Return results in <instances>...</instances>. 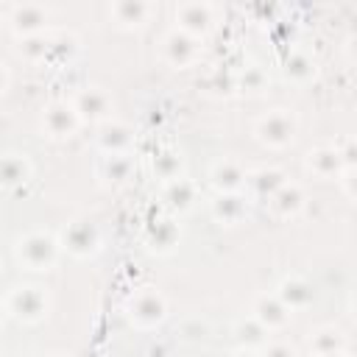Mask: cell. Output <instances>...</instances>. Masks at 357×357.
<instances>
[{
	"instance_id": "obj_16",
	"label": "cell",
	"mask_w": 357,
	"mask_h": 357,
	"mask_svg": "<svg viewBox=\"0 0 357 357\" xmlns=\"http://www.w3.org/2000/svg\"><path fill=\"white\" fill-rule=\"evenodd\" d=\"M271 206L276 209V212H282V215H290V212H296L298 206H301V190L296 187V184H284V187H279L273 195H271Z\"/></svg>"
},
{
	"instance_id": "obj_17",
	"label": "cell",
	"mask_w": 357,
	"mask_h": 357,
	"mask_svg": "<svg viewBox=\"0 0 357 357\" xmlns=\"http://www.w3.org/2000/svg\"><path fill=\"white\" fill-rule=\"evenodd\" d=\"M245 181H248L259 195H273L279 187H284L279 170H257V173H251Z\"/></svg>"
},
{
	"instance_id": "obj_15",
	"label": "cell",
	"mask_w": 357,
	"mask_h": 357,
	"mask_svg": "<svg viewBox=\"0 0 357 357\" xmlns=\"http://www.w3.org/2000/svg\"><path fill=\"white\" fill-rule=\"evenodd\" d=\"M165 198L170 201V206H178V209H187L192 201H195V187L187 181V178H173L165 190Z\"/></svg>"
},
{
	"instance_id": "obj_5",
	"label": "cell",
	"mask_w": 357,
	"mask_h": 357,
	"mask_svg": "<svg viewBox=\"0 0 357 357\" xmlns=\"http://www.w3.org/2000/svg\"><path fill=\"white\" fill-rule=\"evenodd\" d=\"M293 131H296V123L287 112H271L262 123H259V137L271 145H284L293 139Z\"/></svg>"
},
{
	"instance_id": "obj_23",
	"label": "cell",
	"mask_w": 357,
	"mask_h": 357,
	"mask_svg": "<svg viewBox=\"0 0 357 357\" xmlns=\"http://www.w3.org/2000/svg\"><path fill=\"white\" fill-rule=\"evenodd\" d=\"M178 17L187 28H204L209 22V8L206 6H184L178 11Z\"/></svg>"
},
{
	"instance_id": "obj_24",
	"label": "cell",
	"mask_w": 357,
	"mask_h": 357,
	"mask_svg": "<svg viewBox=\"0 0 357 357\" xmlns=\"http://www.w3.org/2000/svg\"><path fill=\"white\" fill-rule=\"evenodd\" d=\"M128 159L123 153H106V162H103V173L106 176H114V178H126L128 173Z\"/></svg>"
},
{
	"instance_id": "obj_34",
	"label": "cell",
	"mask_w": 357,
	"mask_h": 357,
	"mask_svg": "<svg viewBox=\"0 0 357 357\" xmlns=\"http://www.w3.org/2000/svg\"><path fill=\"white\" fill-rule=\"evenodd\" d=\"M50 357H56V354H50Z\"/></svg>"
},
{
	"instance_id": "obj_22",
	"label": "cell",
	"mask_w": 357,
	"mask_h": 357,
	"mask_svg": "<svg viewBox=\"0 0 357 357\" xmlns=\"http://www.w3.org/2000/svg\"><path fill=\"white\" fill-rule=\"evenodd\" d=\"M237 337H240V343H262V337H265V326L257 321V318H248V321H240L237 324Z\"/></svg>"
},
{
	"instance_id": "obj_9",
	"label": "cell",
	"mask_w": 357,
	"mask_h": 357,
	"mask_svg": "<svg viewBox=\"0 0 357 357\" xmlns=\"http://www.w3.org/2000/svg\"><path fill=\"white\" fill-rule=\"evenodd\" d=\"M75 112L78 114H84V117H103L106 112H109V95L103 92V89H98V86H89V89H84L78 98H75Z\"/></svg>"
},
{
	"instance_id": "obj_6",
	"label": "cell",
	"mask_w": 357,
	"mask_h": 357,
	"mask_svg": "<svg viewBox=\"0 0 357 357\" xmlns=\"http://www.w3.org/2000/svg\"><path fill=\"white\" fill-rule=\"evenodd\" d=\"M131 318L139 326H151V324L162 321L165 318V301H162V296L153 293V290H145V293L134 296V301H131Z\"/></svg>"
},
{
	"instance_id": "obj_28",
	"label": "cell",
	"mask_w": 357,
	"mask_h": 357,
	"mask_svg": "<svg viewBox=\"0 0 357 357\" xmlns=\"http://www.w3.org/2000/svg\"><path fill=\"white\" fill-rule=\"evenodd\" d=\"M340 156H343V165H357V142H349L340 148Z\"/></svg>"
},
{
	"instance_id": "obj_33",
	"label": "cell",
	"mask_w": 357,
	"mask_h": 357,
	"mask_svg": "<svg viewBox=\"0 0 357 357\" xmlns=\"http://www.w3.org/2000/svg\"><path fill=\"white\" fill-rule=\"evenodd\" d=\"M354 315H357V301H354Z\"/></svg>"
},
{
	"instance_id": "obj_1",
	"label": "cell",
	"mask_w": 357,
	"mask_h": 357,
	"mask_svg": "<svg viewBox=\"0 0 357 357\" xmlns=\"http://www.w3.org/2000/svg\"><path fill=\"white\" fill-rule=\"evenodd\" d=\"M59 243L45 231H31L17 240V259L28 268H50L56 262Z\"/></svg>"
},
{
	"instance_id": "obj_14",
	"label": "cell",
	"mask_w": 357,
	"mask_h": 357,
	"mask_svg": "<svg viewBox=\"0 0 357 357\" xmlns=\"http://www.w3.org/2000/svg\"><path fill=\"white\" fill-rule=\"evenodd\" d=\"M28 173H31L28 159H22L20 153H8V156L3 159V184H6V187H14V184L28 181Z\"/></svg>"
},
{
	"instance_id": "obj_3",
	"label": "cell",
	"mask_w": 357,
	"mask_h": 357,
	"mask_svg": "<svg viewBox=\"0 0 357 357\" xmlns=\"http://www.w3.org/2000/svg\"><path fill=\"white\" fill-rule=\"evenodd\" d=\"M75 123H78V112L75 106H67V103H50L42 114V128L50 134V137H67L75 131Z\"/></svg>"
},
{
	"instance_id": "obj_29",
	"label": "cell",
	"mask_w": 357,
	"mask_h": 357,
	"mask_svg": "<svg viewBox=\"0 0 357 357\" xmlns=\"http://www.w3.org/2000/svg\"><path fill=\"white\" fill-rule=\"evenodd\" d=\"M346 190H349V195L357 198V170H351V173L346 176Z\"/></svg>"
},
{
	"instance_id": "obj_21",
	"label": "cell",
	"mask_w": 357,
	"mask_h": 357,
	"mask_svg": "<svg viewBox=\"0 0 357 357\" xmlns=\"http://www.w3.org/2000/svg\"><path fill=\"white\" fill-rule=\"evenodd\" d=\"M312 351L318 354V357H324V354H337V349H340V335L337 332H332V329H321L315 337H312Z\"/></svg>"
},
{
	"instance_id": "obj_13",
	"label": "cell",
	"mask_w": 357,
	"mask_h": 357,
	"mask_svg": "<svg viewBox=\"0 0 357 357\" xmlns=\"http://www.w3.org/2000/svg\"><path fill=\"white\" fill-rule=\"evenodd\" d=\"M310 167L315 173H321V176H332V173H337L343 167V156L335 148H318V151L310 153Z\"/></svg>"
},
{
	"instance_id": "obj_25",
	"label": "cell",
	"mask_w": 357,
	"mask_h": 357,
	"mask_svg": "<svg viewBox=\"0 0 357 357\" xmlns=\"http://www.w3.org/2000/svg\"><path fill=\"white\" fill-rule=\"evenodd\" d=\"M153 167H159V173L165 176V178H178V167H181V162H178V156H173V153H162V156H156V162H153Z\"/></svg>"
},
{
	"instance_id": "obj_20",
	"label": "cell",
	"mask_w": 357,
	"mask_h": 357,
	"mask_svg": "<svg viewBox=\"0 0 357 357\" xmlns=\"http://www.w3.org/2000/svg\"><path fill=\"white\" fill-rule=\"evenodd\" d=\"M173 240H176V226H173V220H159V223L151 226V231H148L151 248H167V245H173Z\"/></svg>"
},
{
	"instance_id": "obj_7",
	"label": "cell",
	"mask_w": 357,
	"mask_h": 357,
	"mask_svg": "<svg viewBox=\"0 0 357 357\" xmlns=\"http://www.w3.org/2000/svg\"><path fill=\"white\" fill-rule=\"evenodd\" d=\"M254 318L265 326V329H273V326H282L287 321V307L279 296H262L254 307Z\"/></svg>"
},
{
	"instance_id": "obj_32",
	"label": "cell",
	"mask_w": 357,
	"mask_h": 357,
	"mask_svg": "<svg viewBox=\"0 0 357 357\" xmlns=\"http://www.w3.org/2000/svg\"><path fill=\"white\" fill-rule=\"evenodd\" d=\"M324 357H340V354H324Z\"/></svg>"
},
{
	"instance_id": "obj_4",
	"label": "cell",
	"mask_w": 357,
	"mask_h": 357,
	"mask_svg": "<svg viewBox=\"0 0 357 357\" xmlns=\"http://www.w3.org/2000/svg\"><path fill=\"white\" fill-rule=\"evenodd\" d=\"M61 245H64L67 251L78 254V257H86V254H92V251L98 248V231H95L89 223L75 220V223H70V226L64 229Z\"/></svg>"
},
{
	"instance_id": "obj_27",
	"label": "cell",
	"mask_w": 357,
	"mask_h": 357,
	"mask_svg": "<svg viewBox=\"0 0 357 357\" xmlns=\"http://www.w3.org/2000/svg\"><path fill=\"white\" fill-rule=\"evenodd\" d=\"M262 357H296V351H293V346H287V343H271V346L262 351Z\"/></svg>"
},
{
	"instance_id": "obj_12",
	"label": "cell",
	"mask_w": 357,
	"mask_h": 357,
	"mask_svg": "<svg viewBox=\"0 0 357 357\" xmlns=\"http://www.w3.org/2000/svg\"><path fill=\"white\" fill-rule=\"evenodd\" d=\"M212 212H215V218H220L226 223H234L245 212V201L240 195H234V192H220L215 198V204H212Z\"/></svg>"
},
{
	"instance_id": "obj_30",
	"label": "cell",
	"mask_w": 357,
	"mask_h": 357,
	"mask_svg": "<svg viewBox=\"0 0 357 357\" xmlns=\"http://www.w3.org/2000/svg\"><path fill=\"white\" fill-rule=\"evenodd\" d=\"M231 357H257V354H251V351H248V349H240V351H234V354H231Z\"/></svg>"
},
{
	"instance_id": "obj_18",
	"label": "cell",
	"mask_w": 357,
	"mask_h": 357,
	"mask_svg": "<svg viewBox=\"0 0 357 357\" xmlns=\"http://www.w3.org/2000/svg\"><path fill=\"white\" fill-rule=\"evenodd\" d=\"M45 22V11L39 6H17L14 8V28L17 31H36Z\"/></svg>"
},
{
	"instance_id": "obj_26",
	"label": "cell",
	"mask_w": 357,
	"mask_h": 357,
	"mask_svg": "<svg viewBox=\"0 0 357 357\" xmlns=\"http://www.w3.org/2000/svg\"><path fill=\"white\" fill-rule=\"evenodd\" d=\"M312 70H310V61H307V56H301V53H293L290 59H287V75H296V78H304V75H310Z\"/></svg>"
},
{
	"instance_id": "obj_19",
	"label": "cell",
	"mask_w": 357,
	"mask_h": 357,
	"mask_svg": "<svg viewBox=\"0 0 357 357\" xmlns=\"http://www.w3.org/2000/svg\"><path fill=\"white\" fill-rule=\"evenodd\" d=\"M165 50H167V56L173 59V61H187L190 59V53L195 50V45H192V39L184 33V31H176V33H170L167 36V45H165Z\"/></svg>"
},
{
	"instance_id": "obj_2",
	"label": "cell",
	"mask_w": 357,
	"mask_h": 357,
	"mask_svg": "<svg viewBox=\"0 0 357 357\" xmlns=\"http://www.w3.org/2000/svg\"><path fill=\"white\" fill-rule=\"evenodd\" d=\"M8 310L20 318V321H39L47 310V296L42 293V287L33 284H20L11 290L8 296Z\"/></svg>"
},
{
	"instance_id": "obj_8",
	"label": "cell",
	"mask_w": 357,
	"mask_h": 357,
	"mask_svg": "<svg viewBox=\"0 0 357 357\" xmlns=\"http://www.w3.org/2000/svg\"><path fill=\"white\" fill-rule=\"evenodd\" d=\"M276 296L284 301L287 310H301V307H307V304L312 301V287H310L304 279L293 276V279H284V282L279 284V293H276Z\"/></svg>"
},
{
	"instance_id": "obj_10",
	"label": "cell",
	"mask_w": 357,
	"mask_h": 357,
	"mask_svg": "<svg viewBox=\"0 0 357 357\" xmlns=\"http://www.w3.org/2000/svg\"><path fill=\"white\" fill-rule=\"evenodd\" d=\"M98 142L106 153H123L126 145L131 142V131L123 126V123H106L98 134Z\"/></svg>"
},
{
	"instance_id": "obj_31",
	"label": "cell",
	"mask_w": 357,
	"mask_h": 357,
	"mask_svg": "<svg viewBox=\"0 0 357 357\" xmlns=\"http://www.w3.org/2000/svg\"><path fill=\"white\" fill-rule=\"evenodd\" d=\"M351 45H354V47H351V50H354V53H357V39H354V42H351Z\"/></svg>"
},
{
	"instance_id": "obj_11",
	"label": "cell",
	"mask_w": 357,
	"mask_h": 357,
	"mask_svg": "<svg viewBox=\"0 0 357 357\" xmlns=\"http://www.w3.org/2000/svg\"><path fill=\"white\" fill-rule=\"evenodd\" d=\"M248 176L234 165V162H218L212 167V184L220 190V192H234Z\"/></svg>"
}]
</instances>
